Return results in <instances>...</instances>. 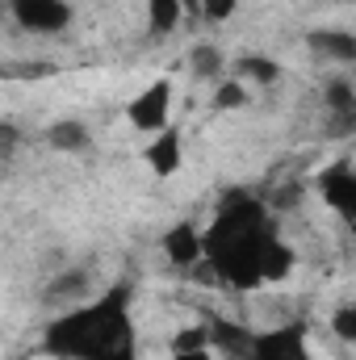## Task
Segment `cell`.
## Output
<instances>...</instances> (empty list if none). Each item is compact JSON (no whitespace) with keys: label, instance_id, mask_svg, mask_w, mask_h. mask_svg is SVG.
Here are the masks:
<instances>
[{"label":"cell","instance_id":"cell-5","mask_svg":"<svg viewBox=\"0 0 356 360\" xmlns=\"http://www.w3.org/2000/svg\"><path fill=\"white\" fill-rule=\"evenodd\" d=\"M256 360H310L306 327L289 323V327H276V331H260L256 335Z\"/></svg>","mask_w":356,"mask_h":360},{"label":"cell","instance_id":"cell-16","mask_svg":"<svg viewBox=\"0 0 356 360\" xmlns=\"http://www.w3.org/2000/svg\"><path fill=\"white\" fill-rule=\"evenodd\" d=\"M239 76L243 80H256V84H276L281 80V68L272 59H260V55H243L239 59Z\"/></svg>","mask_w":356,"mask_h":360},{"label":"cell","instance_id":"cell-14","mask_svg":"<svg viewBox=\"0 0 356 360\" xmlns=\"http://www.w3.org/2000/svg\"><path fill=\"white\" fill-rule=\"evenodd\" d=\"M189 68H193L201 80H214V76H222V51L210 46V42H201V46L189 51Z\"/></svg>","mask_w":356,"mask_h":360},{"label":"cell","instance_id":"cell-1","mask_svg":"<svg viewBox=\"0 0 356 360\" xmlns=\"http://www.w3.org/2000/svg\"><path fill=\"white\" fill-rule=\"evenodd\" d=\"M130 297H134L130 285H113L96 302L59 314L42 335V352L59 360H139Z\"/></svg>","mask_w":356,"mask_h":360},{"label":"cell","instance_id":"cell-6","mask_svg":"<svg viewBox=\"0 0 356 360\" xmlns=\"http://www.w3.org/2000/svg\"><path fill=\"white\" fill-rule=\"evenodd\" d=\"M319 188H323L327 205H331L340 218H356V176H352V164H348V160H340V164L323 168Z\"/></svg>","mask_w":356,"mask_h":360},{"label":"cell","instance_id":"cell-22","mask_svg":"<svg viewBox=\"0 0 356 360\" xmlns=\"http://www.w3.org/2000/svg\"><path fill=\"white\" fill-rule=\"evenodd\" d=\"M302 201V184L293 180V184H281L276 193H272V210H289V205H298Z\"/></svg>","mask_w":356,"mask_h":360},{"label":"cell","instance_id":"cell-15","mask_svg":"<svg viewBox=\"0 0 356 360\" xmlns=\"http://www.w3.org/2000/svg\"><path fill=\"white\" fill-rule=\"evenodd\" d=\"M180 13H184L180 0H151L147 4V17H151V30L155 34H172L180 25Z\"/></svg>","mask_w":356,"mask_h":360},{"label":"cell","instance_id":"cell-17","mask_svg":"<svg viewBox=\"0 0 356 360\" xmlns=\"http://www.w3.org/2000/svg\"><path fill=\"white\" fill-rule=\"evenodd\" d=\"M201 348H210V331L205 327H189V331H180L172 340V356L177 352H201Z\"/></svg>","mask_w":356,"mask_h":360},{"label":"cell","instance_id":"cell-20","mask_svg":"<svg viewBox=\"0 0 356 360\" xmlns=\"http://www.w3.org/2000/svg\"><path fill=\"white\" fill-rule=\"evenodd\" d=\"M235 4L239 0H197V13H205L210 21H227L235 13Z\"/></svg>","mask_w":356,"mask_h":360},{"label":"cell","instance_id":"cell-12","mask_svg":"<svg viewBox=\"0 0 356 360\" xmlns=\"http://www.w3.org/2000/svg\"><path fill=\"white\" fill-rule=\"evenodd\" d=\"M46 143H51L55 151H63V155H80V151L92 147V134H89L84 122H55V126L46 130Z\"/></svg>","mask_w":356,"mask_h":360},{"label":"cell","instance_id":"cell-7","mask_svg":"<svg viewBox=\"0 0 356 360\" xmlns=\"http://www.w3.org/2000/svg\"><path fill=\"white\" fill-rule=\"evenodd\" d=\"M205 331H210V344L222 352V360H256V331L227 323V319H214Z\"/></svg>","mask_w":356,"mask_h":360},{"label":"cell","instance_id":"cell-3","mask_svg":"<svg viewBox=\"0 0 356 360\" xmlns=\"http://www.w3.org/2000/svg\"><path fill=\"white\" fill-rule=\"evenodd\" d=\"M168 109H172V84L168 80H155L151 89H143L134 101H130V122L139 126V130H147V134H160V130H168Z\"/></svg>","mask_w":356,"mask_h":360},{"label":"cell","instance_id":"cell-24","mask_svg":"<svg viewBox=\"0 0 356 360\" xmlns=\"http://www.w3.org/2000/svg\"><path fill=\"white\" fill-rule=\"evenodd\" d=\"M180 8H189V13H197V0H180Z\"/></svg>","mask_w":356,"mask_h":360},{"label":"cell","instance_id":"cell-11","mask_svg":"<svg viewBox=\"0 0 356 360\" xmlns=\"http://www.w3.org/2000/svg\"><path fill=\"white\" fill-rule=\"evenodd\" d=\"M147 164L155 168V176H172L180 168V134L177 130H160L155 143L147 147Z\"/></svg>","mask_w":356,"mask_h":360},{"label":"cell","instance_id":"cell-8","mask_svg":"<svg viewBox=\"0 0 356 360\" xmlns=\"http://www.w3.org/2000/svg\"><path fill=\"white\" fill-rule=\"evenodd\" d=\"M164 252H168V260H172L177 269L197 264V260H201V231H197V226H189V222L172 226V231L164 235Z\"/></svg>","mask_w":356,"mask_h":360},{"label":"cell","instance_id":"cell-2","mask_svg":"<svg viewBox=\"0 0 356 360\" xmlns=\"http://www.w3.org/2000/svg\"><path fill=\"white\" fill-rule=\"evenodd\" d=\"M272 222H268L265 205L231 193L214 218V226L201 235V256L218 269V276L235 289H256L260 281V256H265L268 239H272Z\"/></svg>","mask_w":356,"mask_h":360},{"label":"cell","instance_id":"cell-10","mask_svg":"<svg viewBox=\"0 0 356 360\" xmlns=\"http://www.w3.org/2000/svg\"><path fill=\"white\" fill-rule=\"evenodd\" d=\"M89 285H92V272L89 269H72V272H63L59 281H51V285H46L42 302H46V306H68V302H80V297H89Z\"/></svg>","mask_w":356,"mask_h":360},{"label":"cell","instance_id":"cell-9","mask_svg":"<svg viewBox=\"0 0 356 360\" xmlns=\"http://www.w3.org/2000/svg\"><path fill=\"white\" fill-rule=\"evenodd\" d=\"M306 46L319 55V59H336V63H356V38L344 30H314L306 38Z\"/></svg>","mask_w":356,"mask_h":360},{"label":"cell","instance_id":"cell-18","mask_svg":"<svg viewBox=\"0 0 356 360\" xmlns=\"http://www.w3.org/2000/svg\"><path fill=\"white\" fill-rule=\"evenodd\" d=\"M214 105L218 109H239V105H248V92L239 80H222V89L214 92Z\"/></svg>","mask_w":356,"mask_h":360},{"label":"cell","instance_id":"cell-19","mask_svg":"<svg viewBox=\"0 0 356 360\" xmlns=\"http://www.w3.org/2000/svg\"><path fill=\"white\" fill-rule=\"evenodd\" d=\"M17 147H21V130L13 122H0V164H8L17 155Z\"/></svg>","mask_w":356,"mask_h":360},{"label":"cell","instance_id":"cell-4","mask_svg":"<svg viewBox=\"0 0 356 360\" xmlns=\"http://www.w3.org/2000/svg\"><path fill=\"white\" fill-rule=\"evenodd\" d=\"M8 13L34 34H55L72 21L68 0H8Z\"/></svg>","mask_w":356,"mask_h":360},{"label":"cell","instance_id":"cell-13","mask_svg":"<svg viewBox=\"0 0 356 360\" xmlns=\"http://www.w3.org/2000/svg\"><path fill=\"white\" fill-rule=\"evenodd\" d=\"M289 269H293V252L272 235L265 256H260V281H281V276H289Z\"/></svg>","mask_w":356,"mask_h":360},{"label":"cell","instance_id":"cell-21","mask_svg":"<svg viewBox=\"0 0 356 360\" xmlns=\"http://www.w3.org/2000/svg\"><path fill=\"white\" fill-rule=\"evenodd\" d=\"M336 335H340L344 344L356 340V310L352 306H340V310H336Z\"/></svg>","mask_w":356,"mask_h":360},{"label":"cell","instance_id":"cell-23","mask_svg":"<svg viewBox=\"0 0 356 360\" xmlns=\"http://www.w3.org/2000/svg\"><path fill=\"white\" fill-rule=\"evenodd\" d=\"M172 360H210V352H205V348H201V352H177Z\"/></svg>","mask_w":356,"mask_h":360}]
</instances>
